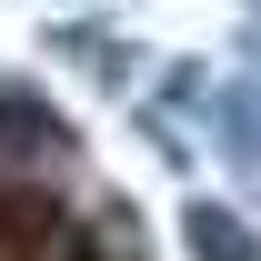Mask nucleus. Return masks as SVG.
Masks as SVG:
<instances>
[{
  "instance_id": "f257e3e1",
  "label": "nucleus",
  "mask_w": 261,
  "mask_h": 261,
  "mask_svg": "<svg viewBox=\"0 0 261 261\" xmlns=\"http://www.w3.org/2000/svg\"><path fill=\"white\" fill-rule=\"evenodd\" d=\"M0 261H151L130 211L91 191L40 121H0Z\"/></svg>"
}]
</instances>
